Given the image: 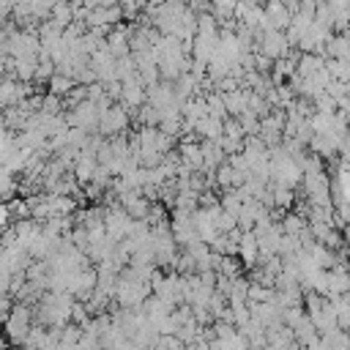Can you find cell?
Returning <instances> with one entry per match:
<instances>
[{
  "mask_svg": "<svg viewBox=\"0 0 350 350\" xmlns=\"http://www.w3.org/2000/svg\"><path fill=\"white\" fill-rule=\"evenodd\" d=\"M249 96H252V90H246V88H238L232 93H224V104H227L230 118H241V115L249 112Z\"/></svg>",
  "mask_w": 350,
  "mask_h": 350,
  "instance_id": "cell-4",
  "label": "cell"
},
{
  "mask_svg": "<svg viewBox=\"0 0 350 350\" xmlns=\"http://www.w3.org/2000/svg\"><path fill=\"white\" fill-rule=\"evenodd\" d=\"M271 200H273V208H279V211H284V208H290L293 202H295V197H293V189H287V186H271Z\"/></svg>",
  "mask_w": 350,
  "mask_h": 350,
  "instance_id": "cell-8",
  "label": "cell"
},
{
  "mask_svg": "<svg viewBox=\"0 0 350 350\" xmlns=\"http://www.w3.org/2000/svg\"><path fill=\"white\" fill-rule=\"evenodd\" d=\"M77 85H79L77 79L63 77V74H55V77H52V82H49V93H52V96H57V98H68V96H71V90H74Z\"/></svg>",
  "mask_w": 350,
  "mask_h": 350,
  "instance_id": "cell-6",
  "label": "cell"
},
{
  "mask_svg": "<svg viewBox=\"0 0 350 350\" xmlns=\"http://www.w3.org/2000/svg\"><path fill=\"white\" fill-rule=\"evenodd\" d=\"M129 120H131V112H129L123 104H112L109 109H104V112H101V123H98V131L112 137V134H118V131H126Z\"/></svg>",
  "mask_w": 350,
  "mask_h": 350,
  "instance_id": "cell-2",
  "label": "cell"
},
{
  "mask_svg": "<svg viewBox=\"0 0 350 350\" xmlns=\"http://www.w3.org/2000/svg\"><path fill=\"white\" fill-rule=\"evenodd\" d=\"M342 331H345V334H347V336H350V323H347V325H345V328H342Z\"/></svg>",
  "mask_w": 350,
  "mask_h": 350,
  "instance_id": "cell-9",
  "label": "cell"
},
{
  "mask_svg": "<svg viewBox=\"0 0 350 350\" xmlns=\"http://www.w3.org/2000/svg\"><path fill=\"white\" fill-rule=\"evenodd\" d=\"M19 350H22V347H19Z\"/></svg>",
  "mask_w": 350,
  "mask_h": 350,
  "instance_id": "cell-10",
  "label": "cell"
},
{
  "mask_svg": "<svg viewBox=\"0 0 350 350\" xmlns=\"http://www.w3.org/2000/svg\"><path fill=\"white\" fill-rule=\"evenodd\" d=\"M257 52L271 57V60H282L290 55V41L284 36V30H262L260 38H257Z\"/></svg>",
  "mask_w": 350,
  "mask_h": 350,
  "instance_id": "cell-1",
  "label": "cell"
},
{
  "mask_svg": "<svg viewBox=\"0 0 350 350\" xmlns=\"http://www.w3.org/2000/svg\"><path fill=\"white\" fill-rule=\"evenodd\" d=\"M282 230H284V235H295V238H301L309 227H306V219H304V216H298V213H287V216L282 219Z\"/></svg>",
  "mask_w": 350,
  "mask_h": 350,
  "instance_id": "cell-7",
  "label": "cell"
},
{
  "mask_svg": "<svg viewBox=\"0 0 350 350\" xmlns=\"http://www.w3.org/2000/svg\"><path fill=\"white\" fill-rule=\"evenodd\" d=\"M238 257L249 268L260 265V238H257V232H243L241 235V252H238Z\"/></svg>",
  "mask_w": 350,
  "mask_h": 350,
  "instance_id": "cell-3",
  "label": "cell"
},
{
  "mask_svg": "<svg viewBox=\"0 0 350 350\" xmlns=\"http://www.w3.org/2000/svg\"><path fill=\"white\" fill-rule=\"evenodd\" d=\"M325 68V57H320V55H301L298 57V77H304V79H309V77H314L317 71H323Z\"/></svg>",
  "mask_w": 350,
  "mask_h": 350,
  "instance_id": "cell-5",
  "label": "cell"
}]
</instances>
